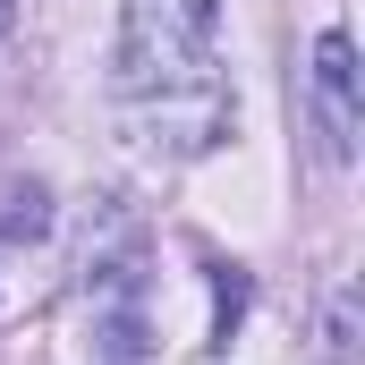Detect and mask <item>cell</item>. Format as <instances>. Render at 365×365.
Listing matches in <instances>:
<instances>
[{"instance_id":"cell-1","label":"cell","mask_w":365,"mask_h":365,"mask_svg":"<svg viewBox=\"0 0 365 365\" xmlns=\"http://www.w3.org/2000/svg\"><path fill=\"white\" fill-rule=\"evenodd\" d=\"M221 0H119V110L162 153H212L230 136V86L212 60Z\"/></svg>"},{"instance_id":"cell-2","label":"cell","mask_w":365,"mask_h":365,"mask_svg":"<svg viewBox=\"0 0 365 365\" xmlns=\"http://www.w3.org/2000/svg\"><path fill=\"white\" fill-rule=\"evenodd\" d=\"M306 102H314V136H323V162H349V153H357V43H349L340 26L314 43Z\"/></svg>"},{"instance_id":"cell-3","label":"cell","mask_w":365,"mask_h":365,"mask_svg":"<svg viewBox=\"0 0 365 365\" xmlns=\"http://www.w3.org/2000/svg\"><path fill=\"white\" fill-rule=\"evenodd\" d=\"M9 17H17V0H0V34H9Z\"/></svg>"}]
</instances>
